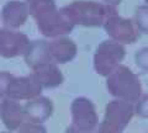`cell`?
<instances>
[{
    "label": "cell",
    "mask_w": 148,
    "mask_h": 133,
    "mask_svg": "<svg viewBox=\"0 0 148 133\" xmlns=\"http://www.w3.org/2000/svg\"><path fill=\"white\" fill-rule=\"evenodd\" d=\"M146 3H147V5H148V0H146Z\"/></svg>",
    "instance_id": "cell-14"
},
{
    "label": "cell",
    "mask_w": 148,
    "mask_h": 133,
    "mask_svg": "<svg viewBox=\"0 0 148 133\" xmlns=\"http://www.w3.org/2000/svg\"><path fill=\"white\" fill-rule=\"evenodd\" d=\"M74 125L78 130L90 132L95 128L98 123V115L95 106L90 100L85 98L77 99L72 106Z\"/></svg>",
    "instance_id": "cell-5"
},
{
    "label": "cell",
    "mask_w": 148,
    "mask_h": 133,
    "mask_svg": "<svg viewBox=\"0 0 148 133\" xmlns=\"http://www.w3.org/2000/svg\"><path fill=\"white\" fill-rule=\"evenodd\" d=\"M125 57V47L114 40L105 41L98 47L95 54V69L101 75L108 76Z\"/></svg>",
    "instance_id": "cell-2"
},
{
    "label": "cell",
    "mask_w": 148,
    "mask_h": 133,
    "mask_svg": "<svg viewBox=\"0 0 148 133\" xmlns=\"http://www.w3.org/2000/svg\"><path fill=\"white\" fill-rule=\"evenodd\" d=\"M135 116V107L132 102L116 99L106 105L103 123L117 131H123Z\"/></svg>",
    "instance_id": "cell-3"
},
{
    "label": "cell",
    "mask_w": 148,
    "mask_h": 133,
    "mask_svg": "<svg viewBox=\"0 0 148 133\" xmlns=\"http://www.w3.org/2000/svg\"><path fill=\"white\" fill-rule=\"evenodd\" d=\"M135 25L138 31L143 32V33H148V5L137 8Z\"/></svg>",
    "instance_id": "cell-7"
},
{
    "label": "cell",
    "mask_w": 148,
    "mask_h": 133,
    "mask_svg": "<svg viewBox=\"0 0 148 133\" xmlns=\"http://www.w3.org/2000/svg\"><path fill=\"white\" fill-rule=\"evenodd\" d=\"M67 133H89V132H85V131H82V130H78V128L75 127H72V128H69L68 132Z\"/></svg>",
    "instance_id": "cell-12"
},
{
    "label": "cell",
    "mask_w": 148,
    "mask_h": 133,
    "mask_svg": "<svg viewBox=\"0 0 148 133\" xmlns=\"http://www.w3.org/2000/svg\"><path fill=\"white\" fill-rule=\"evenodd\" d=\"M98 133H122V132L115 130V128H112V127L106 126V125H104V123H101L100 127H99Z\"/></svg>",
    "instance_id": "cell-11"
},
{
    "label": "cell",
    "mask_w": 148,
    "mask_h": 133,
    "mask_svg": "<svg viewBox=\"0 0 148 133\" xmlns=\"http://www.w3.org/2000/svg\"><path fill=\"white\" fill-rule=\"evenodd\" d=\"M105 29L111 40L119 43H133L138 38V29L131 20L111 14L105 20Z\"/></svg>",
    "instance_id": "cell-4"
},
{
    "label": "cell",
    "mask_w": 148,
    "mask_h": 133,
    "mask_svg": "<svg viewBox=\"0 0 148 133\" xmlns=\"http://www.w3.org/2000/svg\"><path fill=\"white\" fill-rule=\"evenodd\" d=\"M21 133H46L43 127L36 126V125H27L22 128Z\"/></svg>",
    "instance_id": "cell-10"
},
{
    "label": "cell",
    "mask_w": 148,
    "mask_h": 133,
    "mask_svg": "<svg viewBox=\"0 0 148 133\" xmlns=\"http://www.w3.org/2000/svg\"><path fill=\"white\" fill-rule=\"evenodd\" d=\"M51 111H52V106L51 102L46 99H41V100H35V101L30 102L26 107V113L32 121L35 122H41L45 118H47Z\"/></svg>",
    "instance_id": "cell-6"
},
{
    "label": "cell",
    "mask_w": 148,
    "mask_h": 133,
    "mask_svg": "<svg viewBox=\"0 0 148 133\" xmlns=\"http://www.w3.org/2000/svg\"><path fill=\"white\" fill-rule=\"evenodd\" d=\"M106 86L112 96L128 102H136L142 96V84L138 75L121 64L108 75Z\"/></svg>",
    "instance_id": "cell-1"
},
{
    "label": "cell",
    "mask_w": 148,
    "mask_h": 133,
    "mask_svg": "<svg viewBox=\"0 0 148 133\" xmlns=\"http://www.w3.org/2000/svg\"><path fill=\"white\" fill-rule=\"evenodd\" d=\"M109 5H117V4L121 3V0H105Z\"/></svg>",
    "instance_id": "cell-13"
},
{
    "label": "cell",
    "mask_w": 148,
    "mask_h": 133,
    "mask_svg": "<svg viewBox=\"0 0 148 133\" xmlns=\"http://www.w3.org/2000/svg\"><path fill=\"white\" fill-rule=\"evenodd\" d=\"M136 63L142 69L148 70V47L142 48L136 53Z\"/></svg>",
    "instance_id": "cell-9"
},
{
    "label": "cell",
    "mask_w": 148,
    "mask_h": 133,
    "mask_svg": "<svg viewBox=\"0 0 148 133\" xmlns=\"http://www.w3.org/2000/svg\"><path fill=\"white\" fill-rule=\"evenodd\" d=\"M135 112L143 118H148V95L141 96L135 107Z\"/></svg>",
    "instance_id": "cell-8"
}]
</instances>
